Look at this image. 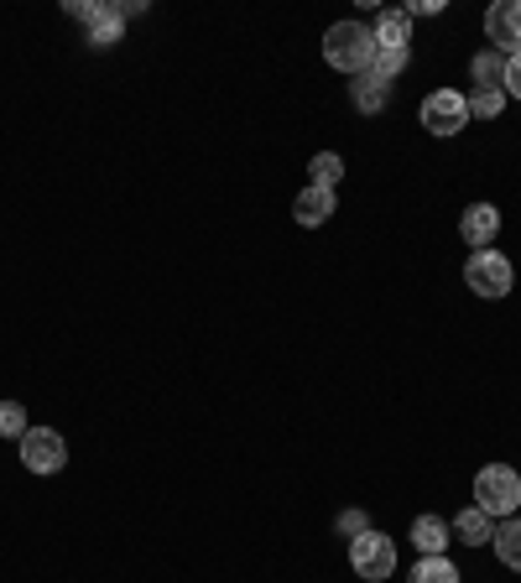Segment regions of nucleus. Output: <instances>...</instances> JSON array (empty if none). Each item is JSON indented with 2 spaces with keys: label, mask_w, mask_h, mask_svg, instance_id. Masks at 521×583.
<instances>
[{
  "label": "nucleus",
  "mask_w": 521,
  "mask_h": 583,
  "mask_svg": "<svg viewBox=\"0 0 521 583\" xmlns=\"http://www.w3.org/2000/svg\"><path fill=\"white\" fill-rule=\"evenodd\" d=\"M324 58H329V69L360 79L376 63V37H370L365 21H334L329 32H324Z\"/></svg>",
  "instance_id": "nucleus-1"
},
{
  "label": "nucleus",
  "mask_w": 521,
  "mask_h": 583,
  "mask_svg": "<svg viewBox=\"0 0 521 583\" xmlns=\"http://www.w3.org/2000/svg\"><path fill=\"white\" fill-rule=\"evenodd\" d=\"M474 505H480L490 521L517 515V505H521V474L511 469V463H486V469L474 474Z\"/></svg>",
  "instance_id": "nucleus-2"
},
{
  "label": "nucleus",
  "mask_w": 521,
  "mask_h": 583,
  "mask_svg": "<svg viewBox=\"0 0 521 583\" xmlns=\"http://www.w3.org/2000/svg\"><path fill=\"white\" fill-rule=\"evenodd\" d=\"M464 287L474 292V297L496 303V297H511L517 272H511V260H505L501 250H474V256L464 260Z\"/></svg>",
  "instance_id": "nucleus-3"
},
{
  "label": "nucleus",
  "mask_w": 521,
  "mask_h": 583,
  "mask_svg": "<svg viewBox=\"0 0 521 583\" xmlns=\"http://www.w3.org/2000/svg\"><path fill=\"white\" fill-rule=\"evenodd\" d=\"M417 121L428 125V136H459L469 125V100L459 89H433L422 110H417Z\"/></svg>",
  "instance_id": "nucleus-4"
},
{
  "label": "nucleus",
  "mask_w": 521,
  "mask_h": 583,
  "mask_svg": "<svg viewBox=\"0 0 521 583\" xmlns=\"http://www.w3.org/2000/svg\"><path fill=\"white\" fill-rule=\"evenodd\" d=\"M349 567H355L365 583H386L397 573V548H391L381 532H360L349 542Z\"/></svg>",
  "instance_id": "nucleus-5"
},
{
  "label": "nucleus",
  "mask_w": 521,
  "mask_h": 583,
  "mask_svg": "<svg viewBox=\"0 0 521 583\" xmlns=\"http://www.w3.org/2000/svg\"><path fill=\"white\" fill-rule=\"evenodd\" d=\"M69 17L84 21L94 48H115V42L125 37V21H131V17H125V6H110V0H94V6H89V0H73Z\"/></svg>",
  "instance_id": "nucleus-6"
},
{
  "label": "nucleus",
  "mask_w": 521,
  "mask_h": 583,
  "mask_svg": "<svg viewBox=\"0 0 521 583\" xmlns=\"http://www.w3.org/2000/svg\"><path fill=\"white\" fill-rule=\"evenodd\" d=\"M21 463H27L32 474H58V469L69 463V443H63V432L32 428L27 438H21Z\"/></svg>",
  "instance_id": "nucleus-7"
},
{
  "label": "nucleus",
  "mask_w": 521,
  "mask_h": 583,
  "mask_svg": "<svg viewBox=\"0 0 521 583\" xmlns=\"http://www.w3.org/2000/svg\"><path fill=\"white\" fill-rule=\"evenodd\" d=\"M486 37L501 58H517L521 52V0H496L486 11Z\"/></svg>",
  "instance_id": "nucleus-8"
},
{
  "label": "nucleus",
  "mask_w": 521,
  "mask_h": 583,
  "mask_svg": "<svg viewBox=\"0 0 521 583\" xmlns=\"http://www.w3.org/2000/svg\"><path fill=\"white\" fill-rule=\"evenodd\" d=\"M459 235H464L469 250H490V241L501 235V208L496 204H469L464 219H459Z\"/></svg>",
  "instance_id": "nucleus-9"
},
{
  "label": "nucleus",
  "mask_w": 521,
  "mask_h": 583,
  "mask_svg": "<svg viewBox=\"0 0 521 583\" xmlns=\"http://www.w3.org/2000/svg\"><path fill=\"white\" fill-rule=\"evenodd\" d=\"M334 204H339V198H334V188H303L297 193V204H293V219L303 224V229H318V224H329V214H334Z\"/></svg>",
  "instance_id": "nucleus-10"
},
{
  "label": "nucleus",
  "mask_w": 521,
  "mask_h": 583,
  "mask_svg": "<svg viewBox=\"0 0 521 583\" xmlns=\"http://www.w3.org/2000/svg\"><path fill=\"white\" fill-rule=\"evenodd\" d=\"M449 521H438V515H417L412 521V548L417 558H443L449 552Z\"/></svg>",
  "instance_id": "nucleus-11"
},
{
  "label": "nucleus",
  "mask_w": 521,
  "mask_h": 583,
  "mask_svg": "<svg viewBox=\"0 0 521 583\" xmlns=\"http://www.w3.org/2000/svg\"><path fill=\"white\" fill-rule=\"evenodd\" d=\"M349 100H355L360 115H381L386 104H391V84H386L381 73H360V79L349 84Z\"/></svg>",
  "instance_id": "nucleus-12"
},
{
  "label": "nucleus",
  "mask_w": 521,
  "mask_h": 583,
  "mask_svg": "<svg viewBox=\"0 0 521 583\" xmlns=\"http://www.w3.org/2000/svg\"><path fill=\"white\" fill-rule=\"evenodd\" d=\"M459 542H469V548H486L490 536H496V521H490L480 505H464V511L453 515V526H449Z\"/></svg>",
  "instance_id": "nucleus-13"
},
{
  "label": "nucleus",
  "mask_w": 521,
  "mask_h": 583,
  "mask_svg": "<svg viewBox=\"0 0 521 583\" xmlns=\"http://www.w3.org/2000/svg\"><path fill=\"white\" fill-rule=\"evenodd\" d=\"M505 69H511V58H501L496 48H486V52H474V58H469L474 89H501V94H505Z\"/></svg>",
  "instance_id": "nucleus-14"
},
{
  "label": "nucleus",
  "mask_w": 521,
  "mask_h": 583,
  "mask_svg": "<svg viewBox=\"0 0 521 583\" xmlns=\"http://www.w3.org/2000/svg\"><path fill=\"white\" fill-rule=\"evenodd\" d=\"M370 37H376V48H407L412 42V17L407 11H381Z\"/></svg>",
  "instance_id": "nucleus-15"
},
{
  "label": "nucleus",
  "mask_w": 521,
  "mask_h": 583,
  "mask_svg": "<svg viewBox=\"0 0 521 583\" xmlns=\"http://www.w3.org/2000/svg\"><path fill=\"white\" fill-rule=\"evenodd\" d=\"M490 548H496V558L511 573H521V515H505L501 526H496V536H490Z\"/></svg>",
  "instance_id": "nucleus-16"
},
{
  "label": "nucleus",
  "mask_w": 521,
  "mask_h": 583,
  "mask_svg": "<svg viewBox=\"0 0 521 583\" xmlns=\"http://www.w3.org/2000/svg\"><path fill=\"white\" fill-rule=\"evenodd\" d=\"M407 583H459V567H453L449 558H417Z\"/></svg>",
  "instance_id": "nucleus-17"
},
{
  "label": "nucleus",
  "mask_w": 521,
  "mask_h": 583,
  "mask_svg": "<svg viewBox=\"0 0 521 583\" xmlns=\"http://www.w3.org/2000/svg\"><path fill=\"white\" fill-rule=\"evenodd\" d=\"M308 172H313V188H339V183H345V156H339V152H318Z\"/></svg>",
  "instance_id": "nucleus-18"
},
{
  "label": "nucleus",
  "mask_w": 521,
  "mask_h": 583,
  "mask_svg": "<svg viewBox=\"0 0 521 583\" xmlns=\"http://www.w3.org/2000/svg\"><path fill=\"white\" fill-rule=\"evenodd\" d=\"M464 100H469V121H496V115L505 110L501 89H469Z\"/></svg>",
  "instance_id": "nucleus-19"
},
{
  "label": "nucleus",
  "mask_w": 521,
  "mask_h": 583,
  "mask_svg": "<svg viewBox=\"0 0 521 583\" xmlns=\"http://www.w3.org/2000/svg\"><path fill=\"white\" fill-rule=\"evenodd\" d=\"M407 63H412V48H376V63H370V73H381L386 84H391V79H397Z\"/></svg>",
  "instance_id": "nucleus-20"
},
{
  "label": "nucleus",
  "mask_w": 521,
  "mask_h": 583,
  "mask_svg": "<svg viewBox=\"0 0 521 583\" xmlns=\"http://www.w3.org/2000/svg\"><path fill=\"white\" fill-rule=\"evenodd\" d=\"M32 432V422H27V407L21 401H0V438H27Z\"/></svg>",
  "instance_id": "nucleus-21"
},
{
  "label": "nucleus",
  "mask_w": 521,
  "mask_h": 583,
  "mask_svg": "<svg viewBox=\"0 0 521 583\" xmlns=\"http://www.w3.org/2000/svg\"><path fill=\"white\" fill-rule=\"evenodd\" d=\"M334 526H339V536H349V542H355L360 532H370V521H365V511H345L339 521H334Z\"/></svg>",
  "instance_id": "nucleus-22"
},
{
  "label": "nucleus",
  "mask_w": 521,
  "mask_h": 583,
  "mask_svg": "<svg viewBox=\"0 0 521 583\" xmlns=\"http://www.w3.org/2000/svg\"><path fill=\"white\" fill-rule=\"evenodd\" d=\"M505 94H511V100H521V52L511 58V69H505Z\"/></svg>",
  "instance_id": "nucleus-23"
},
{
  "label": "nucleus",
  "mask_w": 521,
  "mask_h": 583,
  "mask_svg": "<svg viewBox=\"0 0 521 583\" xmlns=\"http://www.w3.org/2000/svg\"><path fill=\"white\" fill-rule=\"evenodd\" d=\"M438 11H443V0H412L407 6V17H438Z\"/></svg>",
  "instance_id": "nucleus-24"
}]
</instances>
